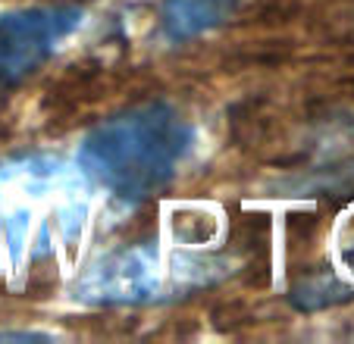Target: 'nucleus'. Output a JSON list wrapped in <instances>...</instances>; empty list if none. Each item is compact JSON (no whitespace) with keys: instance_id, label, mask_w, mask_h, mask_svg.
<instances>
[{"instance_id":"nucleus-1","label":"nucleus","mask_w":354,"mask_h":344,"mask_svg":"<svg viewBox=\"0 0 354 344\" xmlns=\"http://www.w3.org/2000/svg\"><path fill=\"white\" fill-rule=\"evenodd\" d=\"M194 151V126L167 100H151L97 122L79 141V172L113 200L135 207L179 175Z\"/></svg>"},{"instance_id":"nucleus-2","label":"nucleus","mask_w":354,"mask_h":344,"mask_svg":"<svg viewBox=\"0 0 354 344\" xmlns=\"http://www.w3.org/2000/svg\"><path fill=\"white\" fill-rule=\"evenodd\" d=\"M210 260L182 257L167 266L154 245H129L97 257L73 285V298L88 307H138L163 300L169 292L204 285Z\"/></svg>"},{"instance_id":"nucleus-3","label":"nucleus","mask_w":354,"mask_h":344,"mask_svg":"<svg viewBox=\"0 0 354 344\" xmlns=\"http://www.w3.org/2000/svg\"><path fill=\"white\" fill-rule=\"evenodd\" d=\"M82 7L47 3L0 13V88H16L32 79L69 38L82 28Z\"/></svg>"},{"instance_id":"nucleus-4","label":"nucleus","mask_w":354,"mask_h":344,"mask_svg":"<svg viewBox=\"0 0 354 344\" xmlns=\"http://www.w3.org/2000/svg\"><path fill=\"white\" fill-rule=\"evenodd\" d=\"M245 3L248 0H163L157 26L167 41L182 44L226 26Z\"/></svg>"},{"instance_id":"nucleus-5","label":"nucleus","mask_w":354,"mask_h":344,"mask_svg":"<svg viewBox=\"0 0 354 344\" xmlns=\"http://www.w3.org/2000/svg\"><path fill=\"white\" fill-rule=\"evenodd\" d=\"M0 338H47V335H38V332H0Z\"/></svg>"}]
</instances>
